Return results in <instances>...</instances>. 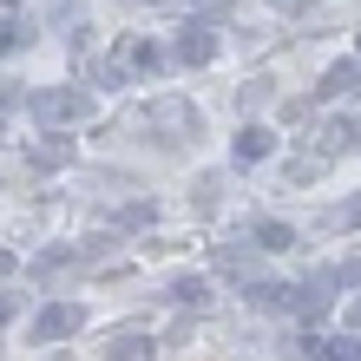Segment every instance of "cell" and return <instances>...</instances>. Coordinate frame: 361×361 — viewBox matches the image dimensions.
<instances>
[{
    "label": "cell",
    "instance_id": "ac0fdd59",
    "mask_svg": "<svg viewBox=\"0 0 361 361\" xmlns=\"http://www.w3.org/2000/svg\"><path fill=\"white\" fill-rule=\"evenodd\" d=\"M335 283H348V289H361V263H342V269H335Z\"/></svg>",
    "mask_w": 361,
    "mask_h": 361
},
{
    "label": "cell",
    "instance_id": "603a6c76",
    "mask_svg": "<svg viewBox=\"0 0 361 361\" xmlns=\"http://www.w3.org/2000/svg\"><path fill=\"white\" fill-rule=\"evenodd\" d=\"M355 59H361V47H355Z\"/></svg>",
    "mask_w": 361,
    "mask_h": 361
},
{
    "label": "cell",
    "instance_id": "2e32d148",
    "mask_svg": "<svg viewBox=\"0 0 361 361\" xmlns=\"http://www.w3.org/2000/svg\"><path fill=\"white\" fill-rule=\"evenodd\" d=\"M13 105H27V92H20V79H0V112H13Z\"/></svg>",
    "mask_w": 361,
    "mask_h": 361
},
{
    "label": "cell",
    "instance_id": "4fadbf2b",
    "mask_svg": "<svg viewBox=\"0 0 361 361\" xmlns=\"http://www.w3.org/2000/svg\"><path fill=\"white\" fill-rule=\"evenodd\" d=\"M329 224H335V230H361V197L335 204V210H329Z\"/></svg>",
    "mask_w": 361,
    "mask_h": 361
},
{
    "label": "cell",
    "instance_id": "52a82bcc",
    "mask_svg": "<svg viewBox=\"0 0 361 361\" xmlns=\"http://www.w3.org/2000/svg\"><path fill=\"white\" fill-rule=\"evenodd\" d=\"M210 263H217L224 276H237V283H250V276H257V250H250V243H217Z\"/></svg>",
    "mask_w": 361,
    "mask_h": 361
},
{
    "label": "cell",
    "instance_id": "9a60e30c",
    "mask_svg": "<svg viewBox=\"0 0 361 361\" xmlns=\"http://www.w3.org/2000/svg\"><path fill=\"white\" fill-rule=\"evenodd\" d=\"M27 39H33L27 27H13V20H0V53H13V47H27Z\"/></svg>",
    "mask_w": 361,
    "mask_h": 361
},
{
    "label": "cell",
    "instance_id": "6da1fadb",
    "mask_svg": "<svg viewBox=\"0 0 361 361\" xmlns=\"http://www.w3.org/2000/svg\"><path fill=\"white\" fill-rule=\"evenodd\" d=\"M27 112H33V125H79V118H92V92L86 86H39V92H27Z\"/></svg>",
    "mask_w": 361,
    "mask_h": 361
},
{
    "label": "cell",
    "instance_id": "3957f363",
    "mask_svg": "<svg viewBox=\"0 0 361 361\" xmlns=\"http://www.w3.org/2000/svg\"><path fill=\"white\" fill-rule=\"evenodd\" d=\"M79 329H86V302H47L33 315V342H66Z\"/></svg>",
    "mask_w": 361,
    "mask_h": 361
},
{
    "label": "cell",
    "instance_id": "30bf717a",
    "mask_svg": "<svg viewBox=\"0 0 361 361\" xmlns=\"http://www.w3.org/2000/svg\"><path fill=\"white\" fill-rule=\"evenodd\" d=\"M171 302L178 309H204L210 302V283H204V276H178V283H171Z\"/></svg>",
    "mask_w": 361,
    "mask_h": 361
},
{
    "label": "cell",
    "instance_id": "e0dca14e",
    "mask_svg": "<svg viewBox=\"0 0 361 361\" xmlns=\"http://www.w3.org/2000/svg\"><path fill=\"white\" fill-rule=\"evenodd\" d=\"M263 99H269V86H263V79H250V86L237 92V112H243V105H263Z\"/></svg>",
    "mask_w": 361,
    "mask_h": 361
},
{
    "label": "cell",
    "instance_id": "9c48e42d",
    "mask_svg": "<svg viewBox=\"0 0 361 361\" xmlns=\"http://www.w3.org/2000/svg\"><path fill=\"white\" fill-rule=\"evenodd\" d=\"M152 355V342H145V335H132V329H118L112 342H105V361H145Z\"/></svg>",
    "mask_w": 361,
    "mask_h": 361
},
{
    "label": "cell",
    "instance_id": "5b68a950",
    "mask_svg": "<svg viewBox=\"0 0 361 361\" xmlns=\"http://www.w3.org/2000/svg\"><path fill=\"white\" fill-rule=\"evenodd\" d=\"M73 158H79L73 138H33V145H27V164H33V171H66Z\"/></svg>",
    "mask_w": 361,
    "mask_h": 361
},
{
    "label": "cell",
    "instance_id": "7a4b0ae2",
    "mask_svg": "<svg viewBox=\"0 0 361 361\" xmlns=\"http://www.w3.org/2000/svg\"><path fill=\"white\" fill-rule=\"evenodd\" d=\"M145 118H152V132H158V138H171V145H178V138H197V132H204V112H197L190 99H178V92H171V99H158V105H152Z\"/></svg>",
    "mask_w": 361,
    "mask_h": 361
},
{
    "label": "cell",
    "instance_id": "7c38bea8",
    "mask_svg": "<svg viewBox=\"0 0 361 361\" xmlns=\"http://www.w3.org/2000/svg\"><path fill=\"white\" fill-rule=\"evenodd\" d=\"M329 171V152H302V158H289V184H315Z\"/></svg>",
    "mask_w": 361,
    "mask_h": 361
},
{
    "label": "cell",
    "instance_id": "7402d4cb",
    "mask_svg": "<svg viewBox=\"0 0 361 361\" xmlns=\"http://www.w3.org/2000/svg\"><path fill=\"white\" fill-rule=\"evenodd\" d=\"M13 322V302H7V295H0V329H7Z\"/></svg>",
    "mask_w": 361,
    "mask_h": 361
},
{
    "label": "cell",
    "instance_id": "8992f818",
    "mask_svg": "<svg viewBox=\"0 0 361 361\" xmlns=\"http://www.w3.org/2000/svg\"><path fill=\"white\" fill-rule=\"evenodd\" d=\"M269 152H276V138H269V125H243V132L230 138V158H237V164H263Z\"/></svg>",
    "mask_w": 361,
    "mask_h": 361
},
{
    "label": "cell",
    "instance_id": "ba28073f",
    "mask_svg": "<svg viewBox=\"0 0 361 361\" xmlns=\"http://www.w3.org/2000/svg\"><path fill=\"white\" fill-rule=\"evenodd\" d=\"M342 92H361V59H335L315 86V99H342Z\"/></svg>",
    "mask_w": 361,
    "mask_h": 361
},
{
    "label": "cell",
    "instance_id": "277c9868",
    "mask_svg": "<svg viewBox=\"0 0 361 361\" xmlns=\"http://www.w3.org/2000/svg\"><path fill=\"white\" fill-rule=\"evenodd\" d=\"M178 59L184 66H210V59H217V33H210L204 20H190V27L178 33Z\"/></svg>",
    "mask_w": 361,
    "mask_h": 361
},
{
    "label": "cell",
    "instance_id": "44dd1931",
    "mask_svg": "<svg viewBox=\"0 0 361 361\" xmlns=\"http://www.w3.org/2000/svg\"><path fill=\"white\" fill-rule=\"evenodd\" d=\"M276 7H283V13H302V7H309V0H276Z\"/></svg>",
    "mask_w": 361,
    "mask_h": 361
},
{
    "label": "cell",
    "instance_id": "8fae6325",
    "mask_svg": "<svg viewBox=\"0 0 361 361\" xmlns=\"http://www.w3.org/2000/svg\"><path fill=\"white\" fill-rule=\"evenodd\" d=\"M250 237H257V250H295V230H289V224H276V217H263Z\"/></svg>",
    "mask_w": 361,
    "mask_h": 361
},
{
    "label": "cell",
    "instance_id": "ffe728a7",
    "mask_svg": "<svg viewBox=\"0 0 361 361\" xmlns=\"http://www.w3.org/2000/svg\"><path fill=\"white\" fill-rule=\"evenodd\" d=\"M348 329H361V295H355V302H348Z\"/></svg>",
    "mask_w": 361,
    "mask_h": 361
},
{
    "label": "cell",
    "instance_id": "5bb4252c",
    "mask_svg": "<svg viewBox=\"0 0 361 361\" xmlns=\"http://www.w3.org/2000/svg\"><path fill=\"white\" fill-rule=\"evenodd\" d=\"M152 217H158V204H125V210H118L125 230H138V224H152Z\"/></svg>",
    "mask_w": 361,
    "mask_h": 361
},
{
    "label": "cell",
    "instance_id": "d6986e66",
    "mask_svg": "<svg viewBox=\"0 0 361 361\" xmlns=\"http://www.w3.org/2000/svg\"><path fill=\"white\" fill-rule=\"evenodd\" d=\"M13 269H20V263H13V250H0V283H7Z\"/></svg>",
    "mask_w": 361,
    "mask_h": 361
}]
</instances>
